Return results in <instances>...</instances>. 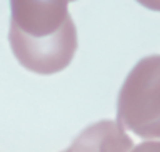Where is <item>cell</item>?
Here are the masks:
<instances>
[{
	"mask_svg": "<svg viewBox=\"0 0 160 152\" xmlns=\"http://www.w3.org/2000/svg\"><path fill=\"white\" fill-rule=\"evenodd\" d=\"M139 4L144 7L153 10V11H160V0H137Z\"/></svg>",
	"mask_w": 160,
	"mask_h": 152,
	"instance_id": "3",
	"label": "cell"
},
{
	"mask_svg": "<svg viewBox=\"0 0 160 152\" xmlns=\"http://www.w3.org/2000/svg\"><path fill=\"white\" fill-rule=\"evenodd\" d=\"M69 0H10L8 40L18 62L39 75L61 72L78 48Z\"/></svg>",
	"mask_w": 160,
	"mask_h": 152,
	"instance_id": "1",
	"label": "cell"
},
{
	"mask_svg": "<svg viewBox=\"0 0 160 152\" xmlns=\"http://www.w3.org/2000/svg\"><path fill=\"white\" fill-rule=\"evenodd\" d=\"M69 2H75V0H69Z\"/></svg>",
	"mask_w": 160,
	"mask_h": 152,
	"instance_id": "4",
	"label": "cell"
},
{
	"mask_svg": "<svg viewBox=\"0 0 160 152\" xmlns=\"http://www.w3.org/2000/svg\"><path fill=\"white\" fill-rule=\"evenodd\" d=\"M119 126L142 138H160V55L142 58L130 71L118 98Z\"/></svg>",
	"mask_w": 160,
	"mask_h": 152,
	"instance_id": "2",
	"label": "cell"
}]
</instances>
